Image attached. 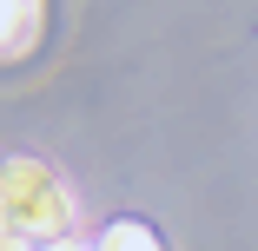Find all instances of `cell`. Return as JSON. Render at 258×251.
Returning <instances> with one entry per match:
<instances>
[{"label":"cell","mask_w":258,"mask_h":251,"mask_svg":"<svg viewBox=\"0 0 258 251\" xmlns=\"http://www.w3.org/2000/svg\"><path fill=\"white\" fill-rule=\"evenodd\" d=\"M0 251H33L27 238H14V231H0Z\"/></svg>","instance_id":"5b68a950"},{"label":"cell","mask_w":258,"mask_h":251,"mask_svg":"<svg viewBox=\"0 0 258 251\" xmlns=\"http://www.w3.org/2000/svg\"><path fill=\"white\" fill-rule=\"evenodd\" d=\"M0 231H7V205H0Z\"/></svg>","instance_id":"8992f818"},{"label":"cell","mask_w":258,"mask_h":251,"mask_svg":"<svg viewBox=\"0 0 258 251\" xmlns=\"http://www.w3.org/2000/svg\"><path fill=\"white\" fill-rule=\"evenodd\" d=\"M93 244H99V251H166V238L152 231L146 218H113V225L99 231Z\"/></svg>","instance_id":"3957f363"},{"label":"cell","mask_w":258,"mask_h":251,"mask_svg":"<svg viewBox=\"0 0 258 251\" xmlns=\"http://www.w3.org/2000/svg\"><path fill=\"white\" fill-rule=\"evenodd\" d=\"M0 205H7V231L27 238V244H53V238L73 231V192L40 159H7L0 165Z\"/></svg>","instance_id":"6da1fadb"},{"label":"cell","mask_w":258,"mask_h":251,"mask_svg":"<svg viewBox=\"0 0 258 251\" xmlns=\"http://www.w3.org/2000/svg\"><path fill=\"white\" fill-rule=\"evenodd\" d=\"M40 33H46V7L40 0H0V66L33 53Z\"/></svg>","instance_id":"7a4b0ae2"},{"label":"cell","mask_w":258,"mask_h":251,"mask_svg":"<svg viewBox=\"0 0 258 251\" xmlns=\"http://www.w3.org/2000/svg\"><path fill=\"white\" fill-rule=\"evenodd\" d=\"M40 251H99V244H86V238H73V231H67V238H53V244H40Z\"/></svg>","instance_id":"277c9868"}]
</instances>
